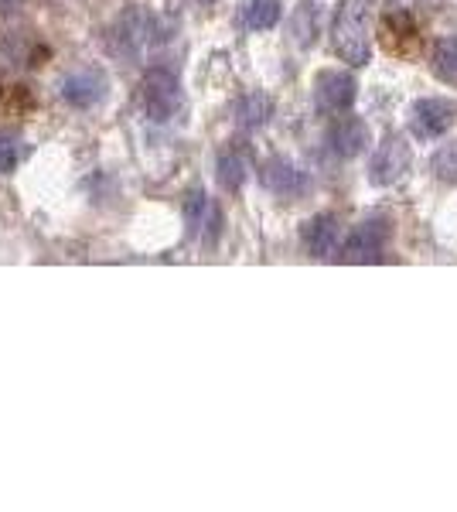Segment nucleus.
Listing matches in <instances>:
<instances>
[{
    "label": "nucleus",
    "instance_id": "f257e3e1",
    "mask_svg": "<svg viewBox=\"0 0 457 512\" xmlns=\"http://www.w3.org/2000/svg\"><path fill=\"white\" fill-rule=\"evenodd\" d=\"M369 18H372V0H342L335 14V28H331V45L335 55L348 65H365L372 55L369 38Z\"/></svg>",
    "mask_w": 457,
    "mask_h": 512
},
{
    "label": "nucleus",
    "instance_id": "f03ea898",
    "mask_svg": "<svg viewBox=\"0 0 457 512\" xmlns=\"http://www.w3.org/2000/svg\"><path fill=\"white\" fill-rule=\"evenodd\" d=\"M389 236H393V222L386 216H369L352 229V236L342 246L345 263H379L386 256Z\"/></svg>",
    "mask_w": 457,
    "mask_h": 512
},
{
    "label": "nucleus",
    "instance_id": "7ed1b4c3",
    "mask_svg": "<svg viewBox=\"0 0 457 512\" xmlns=\"http://www.w3.org/2000/svg\"><path fill=\"white\" fill-rule=\"evenodd\" d=\"M140 106L154 123H168L181 106V86L168 69H147L140 82Z\"/></svg>",
    "mask_w": 457,
    "mask_h": 512
},
{
    "label": "nucleus",
    "instance_id": "20e7f679",
    "mask_svg": "<svg viewBox=\"0 0 457 512\" xmlns=\"http://www.w3.org/2000/svg\"><path fill=\"white\" fill-rule=\"evenodd\" d=\"M406 171H410V144H406L400 134H389L376 147V154H372V164H369L372 185L389 188V185H396V181H403Z\"/></svg>",
    "mask_w": 457,
    "mask_h": 512
},
{
    "label": "nucleus",
    "instance_id": "39448f33",
    "mask_svg": "<svg viewBox=\"0 0 457 512\" xmlns=\"http://www.w3.org/2000/svg\"><path fill=\"white\" fill-rule=\"evenodd\" d=\"M110 41H113L116 52L127 55V59H134V55L144 52V45L157 41V21L147 11H140V7H130V11L116 21Z\"/></svg>",
    "mask_w": 457,
    "mask_h": 512
},
{
    "label": "nucleus",
    "instance_id": "423d86ee",
    "mask_svg": "<svg viewBox=\"0 0 457 512\" xmlns=\"http://www.w3.org/2000/svg\"><path fill=\"white\" fill-rule=\"evenodd\" d=\"M457 120V106L451 99H420L413 106V117H410V130L417 134L420 140H434L440 134L451 130V123Z\"/></svg>",
    "mask_w": 457,
    "mask_h": 512
},
{
    "label": "nucleus",
    "instance_id": "0eeeda50",
    "mask_svg": "<svg viewBox=\"0 0 457 512\" xmlns=\"http://www.w3.org/2000/svg\"><path fill=\"white\" fill-rule=\"evenodd\" d=\"M106 89H110V79L99 69H76L62 79L58 93H62L69 106H76V110H89V106H96L106 96Z\"/></svg>",
    "mask_w": 457,
    "mask_h": 512
},
{
    "label": "nucleus",
    "instance_id": "6e6552de",
    "mask_svg": "<svg viewBox=\"0 0 457 512\" xmlns=\"http://www.w3.org/2000/svg\"><path fill=\"white\" fill-rule=\"evenodd\" d=\"M355 89L359 86H355V79L348 72L328 69L314 82V103H318L321 113H345L355 103Z\"/></svg>",
    "mask_w": 457,
    "mask_h": 512
},
{
    "label": "nucleus",
    "instance_id": "1a4fd4ad",
    "mask_svg": "<svg viewBox=\"0 0 457 512\" xmlns=\"http://www.w3.org/2000/svg\"><path fill=\"white\" fill-rule=\"evenodd\" d=\"M301 243L311 256L328 260V256L338 253V243H342V222H338L335 216H328V212L307 219L304 229H301Z\"/></svg>",
    "mask_w": 457,
    "mask_h": 512
},
{
    "label": "nucleus",
    "instance_id": "9d476101",
    "mask_svg": "<svg viewBox=\"0 0 457 512\" xmlns=\"http://www.w3.org/2000/svg\"><path fill=\"white\" fill-rule=\"evenodd\" d=\"M260 181H263L267 192L284 195V198H297V195L307 192V175L287 158H270L260 168Z\"/></svg>",
    "mask_w": 457,
    "mask_h": 512
},
{
    "label": "nucleus",
    "instance_id": "9b49d317",
    "mask_svg": "<svg viewBox=\"0 0 457 512\" xmlns=\"http://www.w3.org/2000/svg\"><path fill=\"white\" fill-rule=\"evenodd\" d=\"M369 144V127L359 120V117H338L335 123L328 127V147L335 158H359Z\"/></svg>",
    "mask_w": 457,
    "mask_h": 512
},
{
    "label": "nucleus",
    "instance_id": "f8f14e48",
    "mask_svg": "<svg viewBox=\"0 0 457 512\" xmlns=\"http://www.w3.org/2000/svg\"><path fill=\"white\" fill-rule=\"evenodd\" d=\"M185 219H188V233L205 239V243H212L215 236H219V226H222V216L219 209L209 202V195L202 192V188H195V192H188L185 198Z\"/></svg>",
    "mask_w": 457,
    "mask_h": 512
},
{
    "label": "nucleus",
    "instance_id": "ddd939ff",
    "mask_svg": "<svg viewBox=\"0 0 457 512\" xmlns=\"http://www.w3.org/2000/svg\"><path fill=\"white\" fill-rule=\"evenodd\" d=\"M215 178H219V185L226 188V192H239V188L246 185V178H249L246 151H239V147H229V151H222L219 161H215Z\"/></svg>",
    "mask_w": 457,
    "mask_h": 512
},
{
    "label": "nucleus",
    "instance_id": "4468645a",
    "mask_svg": "<svg viewBox=\"0 0 457 512\" xmlns=\"http://www.w3.org/2000/svg\"><path fill=\"white\" fill-rule=\"evenodd\" d=\"M273 117V99L267 93H246L236 103V123L243 130H260Z\"/></svg>",
    "mask_w": 457,
    "mask_h": 512
},
{
    "label": "nucleus",
    "instance_id": "2eb2a0df",
    "mask_svg": "<svg viewBox=\"0 0 457 512\" xmlns=\"http://www.w3.org/2000/svg\"><path fill=\"white\" fill-rule=\"evenodd\" d=\"M290 31H294V38H297V45H301V48L314 45V41H318V35H321V7H318V4H311V0L297 4L294 24H290Z\"/></svg>",
    "mask_w": 457,
    "mask_h": 512
},
{
    "label": "nucleus",
    "instance_id": "dca6fc26",
    "mask_svg": "<svg viewBox=\"0 0 457 512\" xmlns=\"http://www.w3.org/2000/svg\"><path fill=\"white\" fill-rule=\"evenodd\" d=\"M243 21L253 31H270L280 21V0H249Z\"/></svg>",
    "mask_w": 457,
    "mask_h": 512
},
{
    "label": "nucleus",
    "instance_id": "f3484780",
    "mask_svg": "<svg viewBox=\"0 0 457 512\" xmlns=\"http://www.w3.org/2000/svg\"><path fill=\"white\" fill-rule=\"evenodd\" d=\"M31 147L28 140L18 137V134H0V175H11L18 164L28 158Z\"/></svg>",
    "mask_w": 457,
    "mask_h": 512
},
{
    "label": "nucleus",
    "instance_id": "a211bd4d",
    "mask_svg": "<svg viewBox=\"0 0 457 512\" xmlns=\"http://www.w3.org/2000/svg\"><path fill=\"white\" fill-rule=\"evenodd\" d=\"M434 72L440 79L457 82V38H440L434 45Z\"/></svg>",
    "mask_w": 457,
    "mask_h": 512
},
{
    "label": "nucleus",
    "instance_id": "6ab92c4d",
    "mask_svg": "<svg viewBox=\"0 0 457 512\" xmlns=\"http://www.w3.org/2000/svg\"><path fill=\"white\" fill-rule=\"evenodd\" d=\"M430 168H434L437 181H447V185H454V181H457V140H454V144L440 147V151L434 154V161H430Z\"/></svg>",
    "mask_w": 457,
    "mask_h": 512
}]
</instances>
